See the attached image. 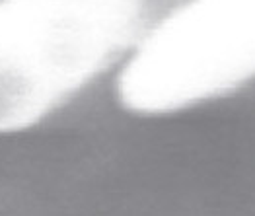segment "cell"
<instances>
[{
	"label": "cell",
	"mask_w": 255,
	"mask_h": 216,
	"mask_svg": "<svg viewBox=\"0 0 255 216\" xmlns=\"http://www.w3.org/2000/svg\"><path fill=\"white\" fill-rule=\"evenodd\" d=\"M183 0H0V134L37 125Z\"/></svg>",
	"instance_id": "cell-1"
},
{
	"label": "cell",
	"mask_w": 255,
	"mask_h": 216,
	"mask_svg": "<svg viewBox=\"0 0 255 216\" xmlns=\"http://www.w3.org/2000/svg\"><path fill=\"white\" fill-rule=\"evenodd\" d=\"M255 80V0H183L117 76V100L136 115H166Z\"/></svg>",
	"instance_id": "cell-2"
}]
</instances>
